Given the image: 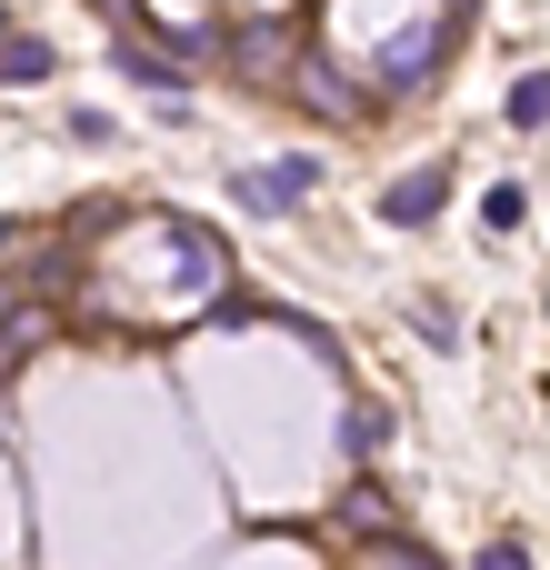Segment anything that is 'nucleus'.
Listing matches in <instances>:
<instances>
[{"mask_svg": "<svg viewBox=\"0 0 550 570\" xmlns=\"http://www.w3.org/2000/svg\"><path fill=\"white\" fill-rule=\"evenodd\" d=\"M321 190V160H271V170H230V200L240 210H301Z\"/></svg>", "mask_w": 550, "mask_h": 570, "instance_id": "obj_1", "label": "nucleus"}, {"mask_svg": "<svg viewBox=\"0 0 550 570\" xmlns=\"http://www.w3.org/2000/svg\"><path fill=\"white\" fill-rule=\"evenodd\" d=\"M441 60H451V20H431V30H411V40H391V50H381V90H421Z\"/></svg>", "mask_w": 550, "mask_h": 570, "instance_id": "obj_2", "label": "nucleus"}, {"mask_svg": "<svg viewBox=\"0 0 550 570\" xmlns=\"http://www.w3.org/2000/svg\"><path fill=\"white\" fill-rule=\"evenodd\" d=\"M441 200H451V170H411V180H391V190H381V220H391V230H421Z\"/></svg>", "mask_w": 550, "mask_h": 570, "instance_id": "obj_3", "label": "nucleus"}, {"mask_svg": "<svg viewBox=\"0 0 550 570\" xmlns=\"http://www.w3.org/2000/svg\"><path fill=\"white\" fill-rule=\"evenodd\" d=\"M50 70H60V50H50V40H30V30H10V40H0V80H20V90H30V80H50Z\"/></svg>", "mask_w": 550, "mask_h": 570, "instance_id": "obj_4", "label": "nucleus"}, {"mask_svg": "<svg viewBox=\"0 0 550 570\" xmlns=\"http://www.w3.org/2000/svg\"><path fill=\"white\" fill-rule=\"evenodd\" d=\"M511 120H521V130H550V70H531V80L511 90Z\"/></svg>", "mask_w": 550, "mask_h": 570, "instance_id": "obj_5", "label": "nucleus"}, {"mask_svg": "<svg viewBox=\"0 0 550 570\" xmlns=\"http://www.w3.org/2000/svg\"><path fill=\"white\" fill-rule=\"evenodd\" d=\"M220 40H230L251 70H271V60H281V30H271V20H251V30H220Z\"/></svg>", "mask_w": 550, "mask_h": 570, "instance_id": "obj_6", "label": "nucleus"}, {"mask_svg": "<svg viewBox=\"0 0 550 570\" xmlns=\"http://www.w3.org/2000/svg\"><path fill=\"white\" fill-rule=\"evenodd\" d=\"M301 90H311L321 110H341V120H351V90H341V70H331V60H301Z\"/></svg>", "mask_w": 550, "mask_h": 570, "instance_id": "obj_7", "label": "nucleus"}, {"mask_svg": "<svg viewBox=\"0 0 550 570\" xmlns=\"http://www.w3.org/2000/svg\"><path fill=\"white\" fill-rule=\"evenodd\" d=\"M481 220H491V230H521V220H531V190H521V180H501V190L481 200Z\"/></svg>", "mask_w": 550, "mask_h": 570, "instance_id": "obj_8", "label": "nucleus"}, {"mask_svg": "<svg viewBox=\"0 0 550 570\" xmlns=\"http://www.w3.org/2000/svg\"><path fill=\"white\" fill-rule=\"evenodd\" d=\"M341 441H351V451H381V441H391V411H381V401H361V411L341 421Z\"/></svg>", "mask_w": 550, "mask_h": 570, "instance_id": "obj_9", "label": "nucleus"}, {"mask_svg": "<svg viewBox=\"0 0 550 570\" xmlns=\"http://www.w3.org/2000/svg\"><path fill=\"white\" fill-rule=\"evenodd\" d=\"M411 331H421V341H431V351H461V321H451V311H441V301H421V311H411Z\"/></svg>", "mask_w": 550, "mask_h": 570, "instance_id": "obj_10", "label": "nucleus"}, {"mask_svg": "<svg viewBox=\"0 0 550 570\" xmlns=\"http://www.w3.org/2000/svg\"><path fill=\"white\" fill-rule=\"evenodd\" d=\"M120 70H130V80H140V90H170V80H180V70H170V60H150V50H130V40H120Z\"/></svg>", "mask_w": 550, "mask_h": 570, "instance_id": "obj_11", "label": "nucleus"}, {"mask_svg": "<svg viewBox=\"0 0 550 570\" xmlns=\"http://www.w3.org/2000/svg\"><path fill=\"white\" fill-rule=\"evenodd\" d=\"M481 570H531V551H521V541H491V551H481Z\"/></svg>", "mask_w": 550, "mask_h": 570, "instance_id": "obj_12", "label": "nucleus"}, {"mask_svg": "<svg viewBox=\"0 0 550 570\" xmlns=\"http://www.w3.org/2000/svg\"><path fill=\"white\" fill-rule=\"evenodd\" d=\"M10 30H20V20H10V0H0V40H10Z\"/></svg>", "mask_w": 550, "mask_h": 570, "instance_id": "obj_13", "label": "nucleus"}, {"mask_svg": "<svg viewBox=\"0 0 550 570\" xmlns=\"http://www.w3.org/2000/svg\"><path fill=\"white\" fill-rule=\"evenodd\" d=\"M0 240H10V230H0Z\"/></svg>", "mask_w": 550, "mask_h": 570, "instance_id": "obj_14", "label": "nucleus"}]
</instances>
